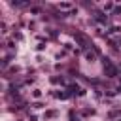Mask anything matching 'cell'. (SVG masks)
I'll return each instance as SVG.
<instances>
[{
  "instance_id": "obj_1",
  "label": "cell",
  "mask_w": 121,
  "mask_h": 121,
  "mask_svg": "<svg viewBox=\"0 0 121 121\" xmlns=\"http://www.w3.org/2000/svg\"><path fill=\"white\" fill-rule=\"evenodd\" d=\"M106 68H108V74H110V76H115V68H113L112 64H106Z\"/></svg>"
}]
</instances>
